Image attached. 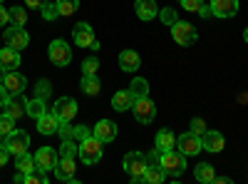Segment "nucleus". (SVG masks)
Segmentation results:
<instances>
[{
  "label": "nucleus",
  "instance_id": "38",
  "mask_svg": "<svg viewBox=\"0 0 248 184\" xmlns=\"http://www.w3.org/2000/svg\"><path fill=\"white\" fill-rule=\"evenodd\" d=\"M57 134H60L62 139H72V137H75V125H70V122L62 119L60 127H57Z\"/></svg>",
  "mask_w": 248,
  "mask_h": 184
},
{
  "label": "nucleus",
  "instance_id": "22",
  "mask_svg": "<svg viewBox=\"0 0 248 184\" xmlns=\"http://www.w3.org/2000/svg\"><path fill=\"white\" fill-rule=\"evenodd\" d=\"M0 65H3L5 70H15V67H20V50H15V48H3L0 50Z\"/></svg>",
  "mask_w": 248,
  "mask_h": 184
},
{
  "label": "nucleus",
  "instance_id": "46",
  "mask_svg": "<svg viewBox=\"0 0 248 184\" xmlns=\"http://www.w3.org/2000/svg\"><path fill=\"white\" fill-rule=\"evenodd\" d=\"M8 100H10V92L5 90V85H0V107H5Z\"/></svg>",
  "mask_w": 248,
  "mask_h": 184
},
{
  "label": "nucleus",
  "instance_id": "41",
  "mask_svg": "<svg viewBox=\"0 0 248 184\" xmlns=\"http://www.w3.org/2000/svg\"><path fill=\"white\" fill-rule=\"evenodd\" d=\"M90 134H92V130H90V127H85V125H77V127H75V137H72V139L82 142V139H87Z\"/></svg>",
  "mask_w": 248,
  "mask_h": 184
},
{
  "label": "nucleus",
  "instance_id": "32",
  "mask_svg": "<svg viewBox=\"0 0 248 184\" xmlns=\"http://www.w3.org/2000/svg\"><path fill=\"white\" fill-rule=\"evenodd\" d=\"M57 8H60V15L70 17V15H75V13H77L79 0H57Z\"/></svg>",
  "mask_w": 248,
  "mask_h": 184
},
{
  "label": "nucleus",
  "instance_id": "17",
  "mask_svg": "<svg viewBox=\"0 0 248 184\" xmlns=\"http://www.w3.org/2000/svg\"><path fill=\"white\" fill-rule=\"evenodd\" d=\"M214 17H233L238 13V0H211Z\"/></svg>",
  "mask_w": 248,
  "mask_h": 184
},
{
  "label": "nucleus",
  "instance_id": "2",
  "mask_svg": "<svg viewBox=\"0 0 248 184\" xmlns=\"http://www.w3.org/2000/svg\"><path fill=\"white\" fill-rule=\"evenodd\" d=\"M77 157L85 162V165H97L102 159V142L94 134H90L87 139H82L77 145Z\"/></svg>",
  "mask_w": 248,
  "mask_h": 184
},
{
  "label": "nucleus",
  "instance_id": "42",
  "mask_svg": "<svg viewBox=\"0 0 248 184\" xmlns=\"http://www.w3.org/2000/svg\"><path fill=\"white\" fill-rule=\"evenodd\" d=\"M191 132L199 134V137L206 132V125H203V119H201V117H194V119H191Z\"/></svg>",
  "mask_w": 248,
  "mask_h": 184
},
{
  "label": "nucleus",
  "instance_id": "18",
  "mask_svg": "<svg viewBox=\"0 0 248 184\" xmlns=\"http://www.w3.org/2000/svg\"><path fill=\"white\" fill-rule=\"evenodd\" d=\"M5 90L10 92V97H17L20 92H23L25 87H28V80H25V75H20V72H15V70H10L8 75H5Z\"/></svg>",
  "mask_w": 248,
  "mask_h": 184
},
{
  "label": "nucleus",
  "instance_id": "28",
  "mask_svg": "<svg viewBox=\"0 0 248 184\" xmlns=\"http://www.w3.org/2000/svg\"><path fill=\"white\" fill-rule=\"evenodd\" d=\"M144 179H147L149 184H161L164 179H167V174H164V169L159 165H147V172H144Z\"/></svg>",
  "mask_w": 248,
  "mask_h": 184
},
{
  "label": "nucleus",
  "instance_id": "39",
  "mask_svg": "<svg viewBox=\"0 0 248 184\" xmlns=\"http://www.w3.org/2000/svg\"><path fill=\"white\" fill-rule=\"evenodd\" d=\"M40 13H43V17L45 20H57V17H62L60 15V8H57V3H47L43 10H40Z\"/></svg>",
  "mask_w": 248,
  "mask_h": 184
},
{
  "label": "nucleus",
  "instance_id": "15",
  "mask_svg": "<svg viewBox=\"0 0 248 184\" xmlns=\"http://www.w3.org/2000/svg\"><path fill=\"white\" fill-rule=\"evenodd\" d=\"M134 10H137V17L149 23V20L159 17V5L156 0H134Z\"/></svg>",
  "mask_w": 248,
  "mask_h": 184
},
{
  "label": "nucleus",
  "instance_id": "50",
  "mask_svg": "<svg viewBox=\"0 0 248 184\" xmlns=\"http://www.w3.org/2000/svg\"><path fill=\"white\" fill-rule=\"evenodd\" d=\"M8 72H10V70H5L3 65H0V85H3V83H5V75H8Z\"/></svg>",
  "mask_w": 248,
  "mask_h": 184
},
{
  "label": "nucleus",
  "instance_id": "40",
  "mask_svg": "<svg viewBox=\"0 0 248 184\" xmlns=\"http://www.w3.org/2000/svg\"><path fill=\"white\" fill-rule=\"evenodd\" d=\"M203 5V0H181V8L189 13H199V8Z\"/></svg>",
  "mask_w": 248,
  "mask_h": 184
},
{
  "label": "nucleus",
  "instance_id": "33",
  "mask_svg": "<svg viewBox=\"0 0 248 184\" xmlns=\"http://www.w3.org/2000/svg\"><path fill=\"white\" fill-rule=\"evenodd\" d=\"M13 132H15V119L8 115H0V139H5Z\"/></svg>",
  "mask_w": 248,
  "mask_h": 184
},
{
  "label": "nucleus",
  "instance_id": "6",
  "mask_svg": "<svg viewBox=\"0 0 248 184\" xmlns=\"http://www.w3.org/2000/svg\"><path fill=\"white\" fill-rule=\"evenodd\" d=\"M171 35H174V40L179 45H184V48H189V45H194L196 43V28L191 25V23H181V20H176V23L171 25Z\"/></svg>",
  "mask_w": 248,
  "mask_h": 184
},
{
  "label": "nucleus",
  "instance_id": "30",
  "mask_svg": "<svg viewBox=\"0 0 248 184\" xmlns=\"http://www.w3.org/2000/svg\"><path fill=\"white\" fill-rule=\"evenodd\" d=\"M47 110H45V100H40V97H35V100H30L28 105H25V115H30V117H40V115H45Z\"/></svg>",
  "mask_w": 248,
  "mask_h": 184
},
{
  "label": "nucleus",
  "instance_id": "36",
  "mask_svg": "<svg viewBox=\"0 0 248 184\" xmlns=\"http://www.w3.org/2000/svg\"><path fill=\"white\" fill-rule=\"evenodd\" d=\"M159 20H161L164 25H169V28H171L179 17H176V10H174V8H161V10H159Z\"/></svg>",
  "mask_w": 248,
  "mask_h": 184
},
{
  "label": "nucleus",
  "instance_id": "19",
  "mask_svg": "<svg viewBox=\"0 0 248 184\" xmlns=\"http://www.w3.org/2000/svg\"><path fill=\"white\" fill-rule=\"evenodd\" d=\"M35 122H37V132H40V134H57L60 117H57L55 112H45V115H40Z\"/></svg>",
  "mask_w": 248,
  "mask_h": 184
},
{
  "label": "nucleus",
  "instance_id": "1",
  "mask_svg": "<svg viewBox=\"0 0 248 184\" xmlns=\"http://www.w3.org/2000/svg\"><path fill=\"white\" fill-rule=\"evenodd\" d=\"M159 167L164 169V174L171 177V179H179L186 169V154H181L179 150H167L161 152L159 157Z\"/></svg>",
  "mask_w": 248,
  "mask_h": 184
},
{
  "label": "nucleus",
  "instance_id": "49",
  "mask_svg": "<svg viewBox=\"0 0 248 184\" xmlns=\"http://www.w3.org/2000/svg\"><path fill=\"white\" fill-rule=\"evenodd\" d=\"M13 182H17V184H23V182H25V172H17V174L13 177Z\"/></svg>",
  "mask_w": 248,
  "mask_h": 184
},
{
  "label": "nucleus",
  "instance_id": "12",
  "mask_svg": "<svg viewBox=\"0 0 248 184\" xmlns=\"http://www.w3.org/2000/svg\"><path fill=\"white\" fill-rule=\"evenodd\" d=\"M5 43H8L10 48H15V50H25V48L30 45V35L25 33V28L13 25V28L5 30Z\"/></svg>",
  "mask_w": 248,
  "mask_h": 184
},
{
  "label": "nucleus",
  "instance_id": "21",
  "mask_svg": "<svg viewBox=\"0 0 248 184\" xmlns=\"http://www.w3.org/2000/svg\"><path fill=\"white\" fill-rule=\"evenodd\" d=\"M132 105H134V97H132L129 90H119V92L112 95V110L124 112V110H132Z\"/></svg>",
  "mask_w": 248,
  "mask_h": 184
},
{
  "label": "nucleus",
  "instance_id": "23",
  "mask_svg": "<svg viewBox=\"0 0 248 184\" xmlns=\"http://www.w3.org/2000/svg\"><path fill=\"white\" fill-rule=\"evenodd\" d=\"M154 147H159L161 152H167V150H174L176 147V137L171 130H159L156 132V139H154Z\"/></svg>",
  "mask_w": 248,
  "mask_h": 184
},
{
  "label": "nucleus",
  "instance_id": "7",
  "mask_svg": "<svg viewBox=\"0 0 248 184\" xmlns=\"http://www.w3.org/2000/svg\"><path fill=\"white\" fill-rule=\"evenodd\" d=\"M176 150H179L181 154H186V157H196V154L203 150V147H201V137L194 134L191 130L184 132V134L176 139Z\"/></svg>",
  "mask_w": 248,
  "mask_h": 184
},
{
  "label": "nucleus",
  "instance_id": "10",
  "mask_svg": "<svg viewBox=\"0 0 248 184\" xmlns=\"http://www.w3.org/2000/svg\"><path fill=\"white\" fill-rule=\"evenodd\" d=\"M75 159L77 157H60L57 159V165H55V177L60 179V182H77V177H75Z\"/></svg>",
  "mask_w": 248,
  "mask_h": 184
},
{
  "label": "nucleus",
  "instance_id": "13",
  "mask_svg": "<svg viewBox=\"0 0 248 184\" xmlns=\"http://www.w3.org/2000/svg\"><path fill=\"white\" fill-rule=\"evenodd\" d=\"M52 112L60 117V122H62V119L70 122V119L77 115V100H75V97H60V100L55 102Z\"/></svg>",
  "mask_w": 248,
  "mask_h": 184
},
{
  "label": "nucleus",
  "instance_id": "44",
  "mask_svg": "<svg viewBox=\"0 0 248 184\" xmlns=\"http://www.w3.org/2000/svg\"><path fill=\"white\" fill-rule=\"evenodd\" d=\"M10 23V10H5L3 5H0V28H5Z\"/></svg>",
  "mask_w": 248,
  "mask_h": 184
},
{
  "label": "nucleus",
  "instance_id": "25",
  "mask_svg": "<svg viewBox=\"0 0 248 184\" xmlns=\"http://www.w3.org/2000/svg\"><path fill=\"white\" fill-rule=\"evenodd\" d=\"M25 105H28V102L10 97V100L5 102V115H8V117H13V119H20V117L25 115Z\"/></svg>",
  "mask_w": 248,
  "mask_h": 184
},
{
  "label": "nucleus",
  "instance_id": "34",
  "mask_svg": "<svg viewBox=\"0 0 248 184\" xmlns=\"http://www.w3.org/2000/svg\"><path fill=\"white\" fill-rule=\"evenodd\" d=\"M97 72H99V60L94 55L82 60V75H97Z\"/></svg>",
  "mask_w": 248,
  "mask_h": 184
},
{
  "label": "nucleus",
  "instance_id": "29",
  "mask_svg": "<svg viewBox=\"0 0 248 184\" xmlns=\"http://www.w3.org/2000/svg\"><path fill=\"white\" fill-rule=\"evenodd\" d=\"M17 172H25V174H30V172H35L37 169V165H35V157H30L28 152L25 154H17Z\"/></svg>",
  "mask_w": 248,
  "mask_h": 184
},
{
  "label": "nucleus",
  "instance_id": "11",
  "mask_svg": "<svg viewBox=\"0 0 248 184\" xmlns=\"http://www.w3.org/2000/svg\"><path fill=\"white\" fill-rule=\"evenodd\" d=\"M92 134L105 145V142H114L117 139V122H112V119H99L97 125L92 127Z\"/></svg>",
  "mask_w": 248,
  "mask_h": 184
},
{
  "label": "nucleus",
  "instance_id": "8",
  "mask_svg": "<svg viewBox=\"0 0 248 184\" xmlns=\"http://www.w3.org/2000/svg\"><path fill=\"white\" fill-rule=\"evenodd\" d=\"M5 147L10 150V154H25L28 152V147H30V134L28 132H23V130H15L13 134H8L5 137Z\"/></svg>",
  "mask_w": 248,
  "mask_h": 184
},
{
  "label": "nucleus",
  "instance_id": "35",
  "mask_svg": "<svg viewBox=\"0 0 248 184\" xmlns=\"http://www.w3.org/2000/svg\"><path fill=\"white\" fill-rule=\"evenodd\" d=\"M50 95H52V85H50V80H40V83L35 85V97L47 100Z\"/></svg>",
  "mask_w": 248,
  "mask_h": 184
},
{
  "label": "nucleus",
  "instance_id": "45",
  "mask_svg": "<svg viewBox=\"0 0 248 184\" xmlns=\"http://www.w3.org/2000/svg\"><path fill=\"white\" fill-rule=\"evenodd\" d=\"M8 157H10V150H8L5 145H0V167L8 165Z\"/></svg>",
  "mask_w": 248,
  "mask_h": 184
},
{
  "label": "nucleus",
  "instance_id": "5",
  "mask_svg": "<svg viewBox=\"0 0 248 184\" xmlns=\"http://www.w3.org/2000/svg\"><path fill=\"white\" fill-rule=\"evenodd\" d=\"M147 165H149V162H147V154H144V152H127V154H124V169L129 172L132 179L144 177Z\"/></svg>",
  "mask_w": 248,
  "mask_h": 184
},
{
  "label": "nucleus",
  "instance_id": "24",
  "mask_svg": "<svg viewBox=\"0 0 248 184\" xmlns=\"http://www.w3.org/2000/svg\"><path fill=\"white\" fill-rule=\"evenodd\" d=\"M79 87H82V92H85V95L94 97V95H99L102 83L97 80V75H82V83H79Z\"/></svg>",
  "mask_w": 248,
  "mask_h": 184
},
{
  "label": "nucleus",
  "instance_id": "16",
  "mask_svg": "<svg viewBox=\"0 0 248 184\" xmlns=\"http://www.w3.org/2000/svg\"><path fill=\"white\" fill-rule=\"evenodd\" d=\"M223 145H226V139H223V134L216 132V130H206V132L201 134V147H203L206 152H221Z\"/></svg>",
  "mask_w": 248,
  "mask_h": 184
},
{
  "label": "nucleus",
  "instance_id": "52",
  "mask_svg": "<svg viewBox=\"0 0 248 184\" xmlns=\"http://www.w3.org/2000/svg\"><path fill=\"white\" fill-rule=\"evenodd\" d=\"M0 5H3V0H0Z\"/></svg>",
  "mask_w": 248,
  "mask_h": 184
},
{
  "label": "nucleus",
  "instance_id": "20",
  "mask_svg": "<svg viewBox=\"0 0 248 184\" xmlns=\"http://www.w3.org/2000/svg\"><path fill=\"white\" fill-rule=\"evenodd\" d=\"M139 65H141V57H139L137 50H122L119 52V67L124 72H137Z\"/></svg>",
  "mask_w": 248,
  "mask_h": 184
},
{
  "label": "nucleus",
  "instance_id": "37",
  "mask_svg": "<svg viewBox=\"0 0 248 184\" xmlns=\"http://www.w3.org/2000/svg\"><path fill=\"white\" fill-rule=\"evenodd\" d=\"M60 157H77V145H75V139H62V145H60Z\"/></svg>",
  "mask_w": 248,
  "mask_h": 184
},
{
  "label": "nucleus",
  "instance_id": "26",
  "mask_svg": "<svg viewBox=\"0 0 248 184\" xmlns=\"http://www.w3.org/2000/svg\"><path fill=\"white\" fill-rule=\"evenodd\" d=\"M129 92H132L134 100H139V97H149V83H147L144 77H134V80H132V85H129Z\"/></svg>",
  "mask_w": 248,
  "mask_h": 184
},
{
  "label": "nucleus",
  "instance_id": "9",
  "mask_svg": "<svg viewBox=\"0 0 248 184\" xmlns=\"http://www.w3.org/2000/svg\"><path fill=\"white\" fill-rule=\"evenodd\" d=\"M57 159H60V154L52 147H40L37 154H35V165H37L40 172H52L55 165H57Z\"/></svg>",
  "mask_w": 248,
  "mask_h": 184
},
{
  "label": "nucleus",
  "instance_id": "43",
  "mask_svg": "<svg viewBox=\"0 0 248 184\" xmlns=\"http://www.w3.org/2000/svg\"><path fill=\"white\" fill-rule=\"evenodd\" d=\"M47 3H50V0H25V5H28V8H37V10H43Z\"/></svg>",
  "mask_w": 248,
  "mask_h": 184
},
{
  "label": "nucleus",
  "instance_id": "51",
  "mask_svg": "<svg viewBox=\"0 0 248 184\" xmlns=\"http://www.w3.org/2000/svg\"><path fill=\"white\" fill-rule=\"evenodd\" d=\"M243 40H246V43H248V28L243 30Z\"/></svg>",
  "mask_w": 248,
  "mask_h": 184
},
{
  "label": "nucleus",
  "instance_id": "27",
  "mask_svg": "<svg viewBox=\"0 0 248 184\" xmlns=\"http://www.w3.org/2000/svg\"><path fill=\"white\" fill-rule=\"evenodd\" d=\"M214 167L211 165H206V162H201V165H196V169H194V179L196 182H203V184H209V182H214Z\"/></svg>",
  "mask_w": 248,
  "mask_h": 184
},
{
  "label": "nucleus",
  "instance_id": "14",
  "mask_svg": "<svg viewBox=\"0 0 248 184\" xmlns=\"http://www.w3.org/2000/svg\"><path fill=\"white\" fill-rule=\"evenodd\" d=\"M72 40H75V45H77V48H92V43H94L92 25H87V23H77V25L72 28Z\"/></svg>",
  "mask_w": 248,
  "mask_h": 184
},
{
  "label": "nucleus",
  "instance_id": "3",
  "mask_svg": "<svg viewBox=\"0 0 248 184\" xmlns=\"http://www.w3.org/2000/svg\"><path fill=\"white\" fill-rule=\"evenodd\" d=\"M47 55H50V63L55 67H67L72 63V48L65 40H52L50 48H47Z\"/></svg>",
  "mask_w": 248,
  "mask_h": 184
},
{
  "label": "nucleus",
  "instance_id": "48",
  "mask_svg": "<svg viewBox=\"0 0 248 184\" xmlns=\"http://www.w3.org/2000/svg\"><path fill=\"white\" fill-rule=\"evenodd\" d=\"M214 182H218V184H231L233 179H231V177H214Z\"/></svg>",
  "mask_w": 248,
  "mask_h": 184
},
{
  "label": "nucleus",
  "instance_id": "47",
  "mask_svg": "<svg viewBox=\"0 0 248 184\" xmlns=\"http://www.w3.org/2000/svg\"><path fill=\"white\" fill-rule=\"evenodd\" d=\"M199 15H201L203 20L211 17V15H214V13H211V5H201V8H199Z\"/></svg>",
  "mask_w": 248,
  "mask_h": 184
},
{
  "label": "nucleus",
  "instance_id": "31",
  "mask_svg": "<svg viewBox=\"0 0 248 184\" xmlns=\"http://www.w3.org/2000/svg\"><path fill=\"white\" fill-rule=\"evenodd\" d=\"M10 23L13 25H17V28H25V23H28V10L25 8H10Z\"/></svg>",
  "mask_w": 248,
  "mask_h": 184
},
{
  "label": "nucleus",
  "instance_id": "4",
  "mask_svg": "<svg viewBox=\"0 0 248 184\" xmlns=\"http://www.w3.org/2000/svg\"><path fill=\"white\" fill-rule=\"evenodd\" d=\"M132 112H134V119L139 122V125H149V122L156 117V105L149 97H139V100H134Z\"/></svg>",
  "mask_w": 248,
  "mask_h": 184
}]
</instances>
